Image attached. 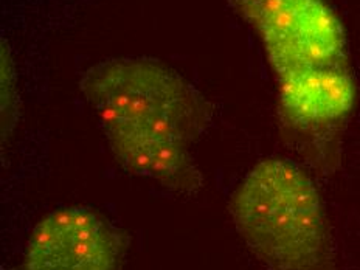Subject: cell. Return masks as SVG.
I'll return each mask as SVG.
<instances>
[{"label":"cell","mask_w":360,"mask_h":270,"mask_svg":"<svg viewBox=\"0 0 360 270\" xmlns=\"http://www.w3.org/2000/svg\"><path fill=\"white\" fill-rule=\"evenodd\" d=\"M124 252V235L106 217L67 207L36 224L20 270H120Z\"/></svg>","instance_id":"obj_4"},{"label":"cell","mask_w":360,"mask_h":270,"mask_svg":"<svg viewBox=\"0 0 360 270\" xmlns=\"http://www.w3.org/2000/svg\"><path fill=\"white\" fill-rule=\"evenodd\" d=\"M79 89L127 172L177 193L200 188L193 148L213 106L182 75L157 59H108L82 73Z\"/></svg>","instance_id":"obj_1"},{"label":"cell","mask_w":360,"mask_h":270,"mask_svg":"<svg viewBox=\"0 0 360 270\" xmlns=\"http://www.w3.org/2000/svg\"><path fill=\"white\" fill-rule=\"evenodd\" d=\"M258 33L276 78L347 67L342 22L323 0H231Z\"/></svg>","instance_id":"obj_3"},{"label":"cell","mask_w":360,"mask_h":270,"mask_svg":"<svg viewBox=\"0 0 360 270\" xmlns=\"http://www.w3.org/2000/svg\"><path fill=\"white\" fill-rule=\"evenodd\" d=\"M229 208L238 233L267 270H335L323 200L298 165L284 159L257 163Z\"/></svg>","instance_id":"obj_2"},{"label":"cell","mask_w":360,"mask_h":270,"mask_svg":"<svg viewBox=\"0 0 360 270\" xmlns=\"http://www.w3.org/2000/svg\"><path fill=\"white\" fill-rule=\"evenodd\" d=\"M283 115L303 129L340 123L356 103V84L347 67L276 78Z\"/></svg>","instance_id":"obj_5"},{"label":"cell","mask_w":360,"mask_h":270,"mask_svg":"<svg viewBox=\"0 0 360 270\" xmlns=\"http://www.w3.org/2000/svg\"><path fill=\"white\" fill-rule=\"evenodd\" d=\"M4 53V51H2ZM11 63L10 59L6 58L5 59V55H4V59H2V96H4V104H2V112H4V129L6 124H11L13 122V104H14V98H13V90H14V86H13V81H11Z\"/></svg>","instance_id":"obj_6"}]
</instances>
